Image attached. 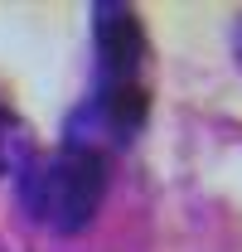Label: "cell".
Listing matches in <instances>:
<instances>
[{
	"instance_id": "obj_1",
	"label": "cell",
	"mask_w": 242,
	"mask_h": 252,
	"mask_svg": "<svg viewBox=\"0 0 242 252\" xmlns=\"http://www.w3.org/2000/svg\"><path fill=\"white\" fill-rule=\"evenodd\" d=\"M107 199V160L88 151H49L20 165V204L49 233H83Z\"/></svg>"
},
{
	"instance_id": "obj_2",
	"label": "cell",
	"mask_w": 242,
	"mask_h": 252,
	"mask_svg": "<svg viewBox=\"0 0 242 252\" xmlns=\"http://www.w3.org/2000/svg\"><path fill=\"white\" fill-rule=\"evenodd\" d=\"M146 122H151L146 83H92V93L63 122V146L107 160L112 151H126L146 131Z\"/></svg>"
},
{
	"instance_id": "obj_3",
	"label": "cell",
	"mask_w": 242,
	"mask_h": 252,
	"mask_svg": "<svg viewBox=\"0 0 242 252\" xmlns=\"http://www.w3.org/2000/svg\"><path fill=\"white\" fill-rule=\"evenodd\" d=\"M92 49H97V83H141L146 30L131 5L121 0L92 5Z\"/></svg>"
},
{
	"instance_id": "obj_4",
	"label": "cell",
	"mask_w": 242,
	"mask_h": 252,
	"mask_svg": "<svg viewBox=\"0 0 242 252\" xmlns=\"http://www.w3.org/2000/svg\"><path fill=\"white\" fill-rule=\"evenodd\" d=\"M34 156L30 146V126L20 122L5 102H0V175H20V165Z\"/></svg>"
},
{
	"instance_id": "obj_5",
	"label": "cell",
	"mask_w": 242,
	"mask_h": 252,
	"mask_svg": "<svg viewBox=\"0 0 242 252\" xmlns=\"http://www.w3.org/2000/svg\"><path fill=\"white\" fill-rule=\"evenodd\" d=\"M238 54H242V20H238Z\"/></svg>"
}]
</instances>
